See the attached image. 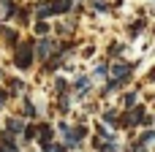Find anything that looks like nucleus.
I'll list each match as a JSON object with an SVG mask.
<instances>
[{"label":"nucleus","instance_id":"1","mask_svg":"<svg viewBox=\"0 0 155 152\" xmlns=\"http://www.w3.org/2000/svg\"><path fill=\"white\" fill-rule=\"evenodd\" d=\"M30 63H33V49H30V46H22V49L16 52V65H19V68H27Z\"/></svg>","mask_w":155,"mask_h":152},{"label":"nucleus","instance_id":"2","mask_svg":"<svg viewBox=\"0 0 155 152\" xmlns=\"http://www.w3.org/2000/svg\"><path fill=\"white\" fill-rule=\"evenodd\" d=\"M112 73H114V76H120V79H125V76L131 73V65H114V68H112Z\"/></svg>","mask_w":155,"mask_h":152},{"label":"nucleus","instance_id":"5","mask_svg":"<svg viewBox=\"0 0 155 152\" xmlns=\"http://www.w3.org/2000/svg\"><path fill=\"white\" fill-rule=\"evenodd\" d=\"M44 152H65V150H63V147H57V144H46Z\"/></svg>","mask_w":155,"mask_h":152},{"label":"nucleus","instance_id":"6","mask_svg":"<svg viewBox=\"0 0 155 152\" xmlns=\"http://www.w3.org/2000/svg\"><path fill=\"white\" fill-rule=\"evenodd\" d=\"M25 112H27V117H33V114H35V109H33V106H30L27 101H25Z\"/></svg>","mask_w":155,"mask_h":152},{"label":"nucleus","instance_id":"3","mask_svg":"<svg viewBox=\"0 0 155 152\" xmlns=\"http://www.w3.org/2000/svg\"><path fill=\"white\" fill-rule=\"evenodd\" d=\"M49 52H52V41H46V38H44V41L38 44V54H41V57H46Z\"/></svg>","mask_w":155,"mask_h":152},{"label":"nucleus","instance_id":"4","mask_svg":"<svg viewBox=\"0 0 155 152\" xmlns=\"http://www.w3.org/2000/svg\"><path fill=\"white\" fill-rule=\"evenodd\" d=\"M8 131H14V133H19V131H25V125H22L19 120H11V122H8Z\"/></svg>","mask_w":155,"mask_h":152}]
</instances>
